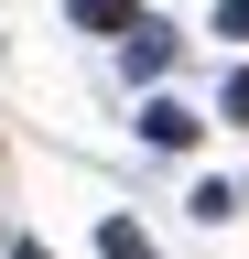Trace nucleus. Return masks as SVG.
Returning a JSON list of instances; mask_svg holds the SVG:
<instances>
[{"label":"nucleus","mask_w":249,"mask_h":259,"mask_svg":"<svg viewBox=\"0 0 249 259\" xmlns=\"http://www.w3.org/2000/svg\"><path fill=\"white\" fill-rule=\"evenodd\" d=\"M195 130H206V119L173 108V97H152V108H141V141H152V151H195Z\"/></svg>","instance_id":"obj_1"},{"label":"nucleus","mask_w":249,"mask_h":259,"mask_svg":"<svg viewBox=\"0 0 249 259\" xmlns=\"http://www.w3.org/2000/svg\"><path fill=\"white\" fill-rule=\"evenodd\" d=\"M163 65H173V32L163 22H130V76H163Z\"/></svg>","instance_id":"obj_2"},{"label":"nucleus","mask_w":249,"mask_h":259,"mask_svg":"<svg viewBox=\"0 0 249 259\" xmlns=\"http://www.w3.org/2000/svg\"><path fill=\"white\" fill-rule=\"evenodd\" d=\"M98 259H152V238H141L130 216H109V227H98Z\"/></svg>","instance_id":"obj_3"},{"label":"nucleus","mask_w":249,"mask_h":259,"mask_svg":"<svg viewBox=\"0 0 249 259\" xmlns=\"http://www.w3.org/2000/svg\"><path fill=\"white\" fill-rule=\"evenodd\" d=\"M76 22H87V32H130L141 11H130V0H76Z\"/></svg>","instance_id":"obj_4"},{"label":"nucleus","mask_w":249,"mask_h":259,"mask_svg":"<svg viewBox=\"0 0 249 259\" xmlns=\"http://www.w3.org/2000/svg\"><path fill=\"white\" fill-rule=\"evenodd\" d=\"M217 32H228V44H249V0H217Z\"/></svg>","instance_id":"obj_5"},{"label":"nucleus","mask_w":249,"mask_h":259,"mask_svg":"<svg viewBox=\"0 0 249 259\" xmlns=\"http://www.w3.org/2000/svg\"><path fill=\"white\" fill-rule=\"evenodd\" d=\"M228 119H249V65H238V76H228Z\"/></svg>","instance_id":"obj_6"},{"label":"nucleus","mask_w":249,"mask_h":259,"mask_svg":"<svg viewBox=\"0 0 249 259\" xmlns=\"http://www.w3.org/2000/svg\"><path fill=\"white\" fill-rule=\"evenodd\" d=\"M11 259H44V248H11Z\"/></svg>","instance_id":"obj_7"},{"label":"nucleus","mask_w":249,"mask_h":259,"mask_svg":"<svg viewBox=\"0 0 249 259\" xmlns=\"http://www.w3.org/2000/svg\"><path fill=\"white\" fill-rule=\"evenodd\" d=\"M238 205H249V194H238Z\"/></svg>","instance_id":"obj_8"}]
</instances>
